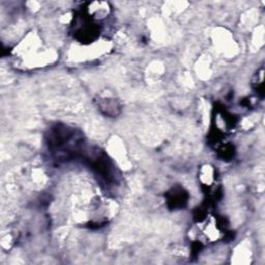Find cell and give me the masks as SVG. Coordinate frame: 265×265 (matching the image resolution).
<instances>
[{"label": "cell", "mask_w": 265, "mask_h": 265, "mask_svg": "<svg viewBox=\"0 0 265 265\" xmlns=\"http://www.w3.org/2000/svg\"><path fill=\"white\" fill-rule=\"evenodd\" d=\"M167 200H168V203L171 207L181 209L182 206H184V204L187 201V194L181 187H179L178 190L174 188V190L169 192Z\"/></svg>", "instance_id": "3957f363"}, {"label": "cell", "mask_w": 265, "mask_h": 265, "mask_svg": "<svg viewBox=\"0 0 265 265\" xmlns=\"http://www.w3.org/2000/svg\"><path fill=\"white\" fill-rule=\"evenodd\" d=\"M109 5L106 3H90L86 9L87 17L93 21H102L106 19L110 14Z\"/></svg>", "instance_id": "6da1fadb"}, {"label": "cell", "mask_w": 265, "mask_h": 265, "mask_svg": "<svg viewBox=\"0 0 265 265\" xmlns=\"http://www.w3.org/2000/svg\"><path fill=\"white\" fill-rule=\"evenodd\" d=\"M99 107L103 113L107 114L108 116H115L118 114L119 105L115 99L110 97H104L99 100Z\"/></svg>", "instance_id": "277c9868"}, {"label": "cell", "mask_w": 265, "mask_h": 265, "mask_svg": "<svg viewBox=\"0 0 265 265\" xmlns=\"http://www.w3.org/2000/svg\"><path fill=\"white\" fill-rule=\"evenodd\" d=\"M199 180L206 188H212L217 180L216 170L212 165H203L199 171Z\"/></svg>", "instance_id": "7a4b0ae2"}]
</instances>
